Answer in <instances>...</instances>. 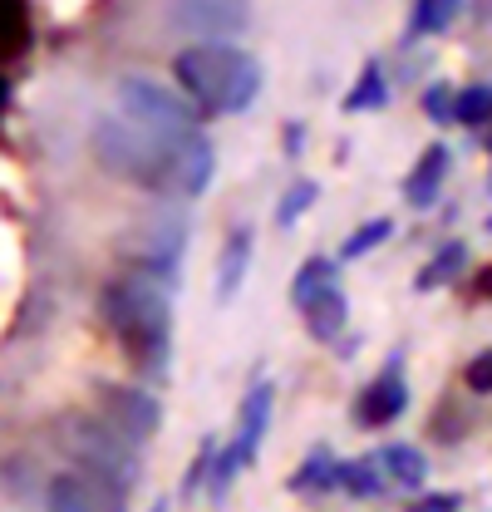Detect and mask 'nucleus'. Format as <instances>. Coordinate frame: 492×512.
Returning <instances> with one entry per match:
<instances>
[{"instance_id":"obj_1","label":"nucleus","mask_w":492,"mask_h":512,"mask_svg":"<svg viewBox=\"0 0 492 512\" xmlns=\"http://www.w3.org/2000/svg\"><path fill=\"white\" fill-rule=\"evenodd\" d=\"M99 316L109 320V330L119 335V350L128 365L148 380L168 375L173 360V306L168 291L148 276H114L99 291Z\"/></svg>"},{"instance_id":"obj_2","label":"nucleus","mask_w":492,"mask_h":512,"mask_svg":"<svg viewBox=\"0 0 492 512\" xmlns=\"http://www.w3.org/2000/svg\"><path fill=\"white\" fill-rule=\"evenodd\" d=\"M173 74L202 119L246 114L261 94V60L237 45H187L173 55Z\"/></svg>"},{"instance_id":"obj_3","label":"nucleus","mask_w":492,"mask_h":512,"mask_svg":"<svg viewBox=\"0 0 492 512\" xmlns=\"http://www.w3.org/2000/svg\"><path fill=\"white\" fill-rule=\"evenodd\" d=\"M89 148L99 158V168H109L114 178H128L133 188L168 192L173 188V138H153L143 128H133L128 119H109L99 114L89 128Z\"/></svg>"},{"instance_id":"obj_4","label":"nucleus","mask_w":492,"mask_h":512,"mask_svg":"<svg viewBox=\"0 0 492 512\" xmlns=\"http://www.w3.org/2000/svg\"><path fill=\"white\" fill-rule=\"evenodd\" d=\"M60 448L79 463V473L109 483L123 498L133 493V483H138V448L128 439H119L104 419H89V414L60 419Z\"/></svg>"},{"instance_id":"obj_5","label":"nucleus","mask_w":492,"mask_h":512,"mask_svg":"<svg viewBox=\"0 0 492 512\" xmlns=\"http://www.w3.org/2000/svg\"><path fill=\"white\" fill-rule=\"evenodd\" d=\"M119 119H128L153 138H183V133H192L197 109L178 89H168L148 74H128V79H119Z\"/></svg>"},{"instance_id":"obj_6","label":"nucleus","mask_w":492,"mask_h":512,"mask_svg":"<svg viewBox=\"0 0 492 512\" xmlns=\"http://www.w3.org/2000/svg\"><path fill=\"white\" fill-rule=\"evenodd\" d=\"M168 25L197 45H232L251 25V0H168Z\"/></svg>"},{"instance_id":"obj_7","label":"nucleus","mask_w":492,"mask_h":512,"mask_svg":"<svg viewBox=\"0 0 492 512\" xmlns=\"http://www.w3.org/2000/svg\"><path fill=\"white\" fill-rule=\"evenodd\" d=\"M94 394H99V419H104L119 439H128L133 448L158 434L163 404H158L148 389H133V384H99Z\"/></svg>"},{"instance_id":"obj_8","label":"nucleus","mask_w":492,"mask_h":512,"mask_svg":"<svg viewBox=\"0 0 492 512\" xmlns=\"http://www.w3.org/2000/svg\"><path fill=\"white\" fill-rule=\"evenodd\" d=\"M187 252V222L183 212H163V217H153L148 227H143V237L133 242V266L148 276V281H158L163 291L178 281V261Z\"/></svg>"},{"instance_id":"obj_9","label":"nucleus","mask_w":492,"mask_h":512,"mask_svg":"<svg viewBox=\"0 0 492 512\" xmlns=\"http://www.w3.org/2000/svg\"><path fill=\"white\" fill-rule=\"evenodd\" d=\"M45 508L50 512H128V498L114 493L109 483L89 478V473H60L45 488Z\"/></svg>"},{"instance_id":"obj_10","label":"nucleus","mask_w":492,"mask_h":512,"mask_svg":"<svg viewBox=\"0 0 492 512\" xmlns=\"http://www.w3.org/2000/svg\"><path fill=\"white\" fill-rule=\"evenodd\" d=\"M212 173H217V148L202 128L173 138V188L183 197H202L212 188Z\"/></svg>"},{"instance_id":"obj_11","label":"nucleus","mask_w":492,"mask_h":512,"mask_svg":"<svg viewBox=\"0 0 492 512\" xmlns=\"http://www.w3.org/2000/svg\"><path fill=\"white\" fill-rule=\"evenodd\" d=\"M404 404H409V384L399 375V365H389V370L374 384H365V394L355 399V424H360V429H379V424L399 419Z\"/></svg>"},{"instance_id":"obj_12","label":"nucleus","mask_w":492,"mask_h":512,"mask_svg":"<svg viewBox=\"0 0 492 512\" xmlns=\"http://www.w3.org/2000/svg\"><path fill=\"white\" fill-rule=\"evenodd\" d=\"M271 384H251V394L242 399V424H237V439H232V453L246 463H256L261 453V439H266V424H271Z\"/></svg>"},{"instance_id":"obj_13","label":"nucleus","mask_w":492,"mask_h":512,"mask_svg":"<svg viewBox=\"0 0 492 512\" xmlns=\"http://www.w3.org/2000/svg\"><path fill=\"white\" fill-rule=\"evenodd\" d=\"M443 178H448V148L443 143H429L424 153H419V163L409 168V178H404V202L409 207H433L438 202V192H443Z\"/></svg>"},{"instance_id":"obj_14","label":"nucleus","mask_w":492,"mask_h":512,"mask_svg":"<svg viewBox=\"0 0 492 512\" xmlns=\"http://www.w3.org/2000/svg\"><path fill=\"white\" fill-rule=\"evenodd\" d=\"M251 247H256V232H251V227H232V232H227L222 261H217V301H222V306L242 291L246 271H251Z\"/></svg>"},{"instance_id":"obj_15","label":"nucleus","mask_w":492,"mask_h":512,"mask_svg":"<svg viewBox=\"0 0 492 512\" xmlns=\"http://www.w3.org/2000/svg\"><path fill=\"white\" fill-rule=\"evenodd\" d=\"M374 463H379V473H384L389 483H399V488H424V483H429V458L414 444H384L374 453Z\"/></svg>"},{"instance_id":"obj_16","label":"nucleus","mask_w":492,"mask_h":512,"mask_svg":"<svg viewBox=\"0 0 492 512\" xmlns=\"http://www.w3.org/2000/svg\"><path fill=\"white\" fill-rule=\"evenodd\" d=\"M301 316H306V330L315 340H335V335L345 330V320H350V301H345L340 286H330V291H320V296L310 301Z\"/></svg>"},{"instance_id":"obj_17","label":"nucleus","mask_w":492,"mask_h":512,"mask_svg":"<svg viewBox=\"0 0 492 512\" xmlns=\"http://www.w3.org/2000/svg\"><path fill=\"white\" fill-rule=\"evenodd\" d=\"M35 30H30V5L25 0H0V64L20 60L30 50Z\"/></svg>"},{"instance_id":"obj_18","label":"nucleus","mask_w":492,"mask_h":512,"mask_svg":"<svg viewBox=\"0 0 492 512\" xmlns=\"http://www.w3.org/2000/svg\"><path fill=\"white\" fill-rule=\"evenodd\" d=\"M463 266H468V247L463 242H443L433 261L414 276V291H438V286H448V281H458L463 276Z\"/></svg>"},{"instance_id":"obj_19","label":"nucleus","mask_w":492,"mask_h":512,"mask_svg":"<svg viewBox=\"0 0 492 512\" xmlns=\"http://www.w3.org/2000/svg\"><path fill=\"white\" fill-rule=\"evenodd\" d=\"M384 104H389V79H384L379 60H369L345 94V114H369V109H384Z\"/></svg>"},{"instance_id":"obj_20","label":"nucleus","mask_w":492,"mask_h":512,"mask_svg":"<svg viewBox=\"0 0 492 512\" xmlns=\"http://www.w3.org/2000/svg\"><path fill=\"white\" fill-rule=\"evenodd\" d=\"M335 266H340V261H330V256H310L306 266L296 271V281H291V301H296V311H306L320 291L335 286Z\"/></svg>"},{"instance_id":"obj_21","label":"nucleus","mask_w":492,"mask_h":512,"mask_svg":"<svg viewBox=\"0 0 492 512\" xmlns=\"http://www.w3.org/2000/svg\"><path fill=\"white\" fill-rule=\"evenodd\" d=\"M463 0H414V15H409V40L419 35H443L453 20H458Z\"/></svg>"},{"instance_id":"obj_22","label":"nucleus","mask_w":492,"mask_h":512,"mask_svg":"<svg viewBox=\"0 0 492 512\" xmlns=\"http://www.w3.org/2000/svg\"><path fill=\"white\" fill-rule=\"evenodd\" d=\"M335 458L325 453V448H315L306 463L291 473V493H325V488H335Z\"/></svg>"},{"instance_id":"obj_23","label":"nucleus","mask_w":492,"mask_h":512,"mask_svg":"<svg viewBox=\"0 0 492 512\" xmlns=\"http://www.w3.org/2000/svg\"><path fill=\"white\" fill-rule=\"evenodd\" d=\"M394 237V222L389 217H369V222H360L345 242H340V261H360V256H369L374 247H384Z\"/></svg>"},{"instance_id":"obj_24","label":"nucleus","mask_w":492,"mask_h":512,"mask_svg":"<svg viewBox=\"0 0 492 512\" xmlns=\"http://www.w3.org/2000/svg\"><path fill=\"white\" fill-rule=\"evenodd\" d=\"M379 463L374 458H360V463H340L335 468V483L345 488V493H355V498H379Z\"/></svg>"},{"instance_id":"obj_25","label":"nucleus","mask_w":492,"mask_h":512,"mask_svg":"<svg viewBox=\"0 0 492 512\" xmlns=\"http://www.w3.org/2000/svg\"><path fill=\"white\" fill-rule=\"evenodd\" d=\"M315 197H320V183H310V178L291 183V188L281 192V202H276V227H296V222H301V212L315 207Z\"/></svg>"},{"instance_id":"obj_26","label":"nucleus","mask_w":492,"mask_h":512,"mask_svg":"<svg viewBox=\"0 0 492 512\" xmlns=\"http://www.w3.org/2000/svg\"><path fill=\"white\" fill-rule=\"evenodd\" d=\"M492 119V89L488 84H468V89H458V99H453V124H483Z\"/></svg>"},{"instance_id":"obj_27","label":"nucleus","mask_w":492,"mask_h":512,"mask_svg":"<svg viewBox=\"0 0 492 512\" xmlns=\"http://www.w3.org/2000/svg\"><path fill=\"white\" fill-rule=\"evenodd\" d=\"M453 99H458V94H453L448 84H429V89H424V114H429L433 124H453Z\"/></svg>"},{"instance_id":"obj_28","label":"nucleus","mask_w":492,"mask_h":512,"mask_svg":"<svg viewBox=\"0 0 492 512\" xmlns=\"http://www.w3.org/2000/svg\"><path fill=\"white\" fill-rule=\"evenodd\" d=\"M463 384H468L473 394H492V350L473 355V360L463 365Z\"/></svg>"},{"instance_id":"obj_29","label":"nucleus","mask_w":492,"mask_h":512,"mask_svg":"<svg viewBox=\"0 0 492 512\" xmlns=\"http://www.w3.org/2000/svg\"><path fill=\"white\" fill-rule=\"evenodd\" d=\"M237 468H242V458H237L232 448L212 458V498H227V488H232V478H237Z\"/></svg>"},{"instance_id":"obj_30","label":"nucleus","mask_w":492,"mask_h":512,"mask_svg":"<svg viewBox=\"0 0 492 512\" xmlns=\"http://www.w3.org/2000/svg\"><path fill=\"white\" fill-rule=\"evenodd\" d=\"M409 512H458V493H429L424 503H414Z\"/></svg>"},{"instance_id":"obj_31","label":"nucleus","mask_w":492,"mask_h":512,"mask_svg":"<svg viewBox=\"0 0 492 512\" xmlns=\"http://www.w3.org/2000/svg\"><path fill=\"white\" fill-rule=\"evenodd\" d=\"M281 138H286V158H301V143H306V128L296 124V119H291V124L281 128Z\"/></svg>"},{"instance_id":"obj_32","label":"nucleus","mask_w":492,"mask_h":512,"mask_svg":"<svg viewBox=\"0 0 492 512\" xmlns=\"http://www.w3.org/2000/svg\"><path fill=\"white\" fill-rule=\"evenodd\" d=\"M473 296H478V301H492V266H483V271L473 276Z\"/></svg>"},{"instance_id":"obj_33","label":"nucleus","mask_w":492,"mask_h":512,"mask_svg":"<svg viewBox=\"0 0 492 512\" xmlns=\"http://www.w3.org/2000/svg\"><path fill=\"white\" fill-rule=\"evenodd\" d=\"M5 104H10V84H5V74H0V119H5Z\"/></svg>"},{"instance_id":"obj_34","label":"nucleus","mask_w":492,"mask_h":512,"mask_svg":"<svg viewBox=\"0 0 492 512\" xmlns=\"http://www.w3.org/2000/svg\"><path fill=\"white\" fill-rule=\"evenodd\" d=\"M488 232H492V217H488Z\"/></svg>"}]
</instances>
